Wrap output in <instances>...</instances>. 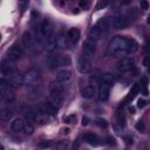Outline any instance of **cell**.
Instances as JSON below:
<instances>
[{"label": "cell", "mask_w": 150, "mask_h": 150, "mask_svg": "<svg viewBox=\"0 0 150 150\" xmlns=\"http://www.w3.org/2000/svg\"><path fill=\"white\" fill-rule=\"evenodd\" d=\"M138 43L134 39H128L124 36H114L107 48V54L110 57L122 59L125 55H131L138 50Z\"/></svg>", "instance_id": "obj_1"}, {"label": "cell", "mask_w": 150, "mask_h": 150, "mask_svg": "<svg viewBox=\"0 0 150 150\" xmlns=\"http://www.w3.org/2000/svg\"><path fill=\"white\" fill-rule=\"evenodd\" d=\"M0 94L4 101L6 102H12L14 100V93H13V88L8 84V82L5 79L0 80Z\"/></svg>", "instance_id": "obj_2"}, {"label": "cell", "mask_w": 150, "mask_h": 150, "mask_svg": "<svg viewBox=\"0 0 150 150\" xmlns=\"http://www.w3.org/2000/svg\"><path fill=\"white\" fill-rule=\"evenodd\" d=\"M48 89H49V95L64 100V87H63V83H61L59 81H53V82L49 83Z\"/></svg>", "instance_id": "obj_3"}, {"label": "cell", "mask_w": 150, "mask_h": 150, "mask_svg": "<svg viewBox=\"0 0 150 150\" xmlns=\"http://www.w3.org/2000/svg\"><path fill=\"white\" fill-rule=\"evenodd\" d=\"M117 69L121 73H128L131 71L135 68V60L131 57H123L117 62Z\"/></svg>", "instance_id": "obj_4"}, {"label": "cell", "mask_w": 150, "mask_h": 150, "mask_svg": "<svg viewBox=\"0 0 150 150\" xmlns=\"http://www.w3.org/2000/svg\"><path fill=\"white\" fill-rule=\"evenodd\" d=\"M77 69L81 74H89L93 69V63L89 57L81 56L77 61Z\"/></svg>", "instance_id": "obj_5"}, {"label": "cell", "mask_w": 150, "mask_h": 150, "mask_svg": "<svg viewBox=\"0 0 150 150\" xmlns=\"http://www.w3.org/2000/svg\"><path fill=\"white\" fill-rule=\"evenodd\" d=\"M40 80V73L35 69H30L29 71L26 73L23 76V84L26 86H35V83Z\"/></svg>", "instance_id": "obj_6"}, {"label": "cell", "mask_w": 150, "mask_h": 150, "mask_svg": "<svg viewBox=\"0 0 150 150\" xmlns=\"http://www.w3.org/2000/svg\"><path fill=\"white\" fill-rule=\"evenodd\" d=\"M95 52H96V42L88 38L83 43V56L90 59L95 55Z\"/></svg>", "instance_id": "obj_7"}, {"label": "cell", "mask_w": 150, "mask_h": 150, "mask_svg": "<svg viewBox=\"0 0 150 150\" xmlns=\"http://www.w3.org/2000/svg\"><path fill=\"white\" fill-rule=\"evenodd\" d=\"M14 73H16V68H15L14 62L9 61L8 59L2 60V62H1V74H2V76H9Z\"/></svg>", "instance_id": "obj_8"}, {"label": "cell", "mask_w": 150, "mask_h": 150, "mask_svg": "<svg viewBox=\"0 0 150 150\" xmlns=\"http://www.w3.org/2000/svg\"><path fill=\"white\" fill-rule=\"evenodd\" d=\"M129 23H130L129 19H128L127 16H124V15H117V16H115V18L112 19V21H111V25H112V27H114L115 29H123V28H127V27L129 26Z\"/></svg>", "instance_id": "obj_9"}, {"label": "cell", "mask_w": 150, "mask_h": 150, "mask_svg": "<svg viewBox=\"0 0 150 150\" xmlns=\"http://www.w3.org/2000/svg\"><path fill=\"white\" fill-rule=\"evenodd\" d=\"M6 55H7V59L9 61L15 62V61H18V60L21 59V56H22V49L20 47H18V46H13V47H11L7 50V54Z\"/></svg>", "instance_id": "obj_10"}, {"label": "cell", "mask_w": 150, "mask_h": 150, "mask_svg": "<svg viewBox=\"0 0 150 150\" xmlns=\"http://www.w3.org/2000/svg\"><path fill=\"white\" fill-rule=\"evenodd\" d=\"M110 89H111V86L109 84H105L103 82L100 83V88H98V100L100 101H107L110 96Z\"/></svg>", "instance_id": "obj_11"}, {"label": "cell", "mask_w": 150, "mask_h": 150, "mask_svg": "<svg viewBox=\"0 0 150 150\" xmlns=\"http://www.w3.org/2000/svg\"><path fill=\"white\" fill-rule=\"evenodd\" d=\"M8 84L12 87V88H18L21 83H23V77H21V75H19L18 73H14L9 76H7V80Z\"/></svg>", "instance_id": "obj_12"}, {"label": "cell", "mask_w": 150, "mask_h": 150, "mask_svg": "<svg viewBox=\"0 0 150 150\" xmlns=\"http://www.w3.org/2000/svg\"><path fill=\"white\" fill-rule=\"evenodd\" d=\"M71 80V71L68 69H61L57 71L56 74V81L61 82V83H67Z\"/></svg>", "instance_id": "obj_13"}, {"label": "cell", "mask_w": 150, "mask_h": 150, "mask_svg": "<svg viewBox=\"0 0 150 150\" xmlns=\"http://www.w3.org/2000/svg\"><path fill=\"white\" fill-rule=\"evenodd\" d=\"M43 48L47 50V52H54L57 47V43H56V38L55 36H50V38H47L43 40V43H42Z\"/></svg>", "instance_id": "obj_14"}, {"label": "cell", "mask_w": 150, "mask_h": 150, "mask_svg": "<svg viewBox=\"0 0 150 150\" xmlns=\"http://www.w3.org/2000/svg\"><path fill=\"white\" fill-rule=\"evenodd\" d=\"M25 124L26 122L21 118V117H16L13 120V122L11 123V129L15 132H19V131H23V128H25Z\"/></svg>", "instance_id": "obj_15"}, {"label": "cell", "mask_w": 150, "mask_h": 150, "mask_svg": "<svg viewBox=\"0 0 150 150\" xmlns=\"http://www.w3.org/2000/svg\"><path fill=\"white\" fill-rule=\"evenodd\" d=\"M56 43H57V47L61 48V49L68 48V47L71 45V42L69 41L68 36L64 35V34H59V35L56 36Z\"/></svg>", "instance_id": "obj_16"}, {"label": "cell", "mask_w": 150, "mask_h": 150, "mask_svg": "<svg viewBox=\"0 0 150 150\" xmlns=\"http://www.w3.org/2000/svg\"><path fill=\"white\" fill-rule=\"evenodd\" d=\"M67 36H68L69 41L71 42V45H75V43L79 42L80 36H81V33H80V30H79L77 28H70V29L68 30Z\"/></svg>", "instance_id": "obj_17"}, {"label": "cell", "mask_w": 150, "mask_h": 150, "mask_svg": "<svg viewBox=\"0 0 150 150\" xmlns=\"http://www.w3.org/2000/svg\"><path fill=\"white\" fill-rule=\"evenodd\" d=\"M83 139H84L88 144L94 145V146H97V145L101 143V142H100V138H98L95 134H93V132H87V134H84Z\"/></svg>", "instance_id": "obj_18"}, {"label": "cell", "mask_w": 150, "mask_h": 150, "mask_svg": "<svg viewBox=\"0 0 150 150\" xmlns=\"http://www.w3.org/2000/svg\"><path fill=\"white\" fill-rule=\"evenodd\" d=\"M46 103L50 104L52 107H54L55 109H57V110H59V109L62 107L63 100H62V98H59V97H55V96L49 95V96L47 97V100H46Z\"/></svg>", "instance_id": "obj_19"}, {"label": "cell", "mask_w": 150, "mask_h": 150, "mask_svg": "<svg viewBox=\"0 0 150 150\" xmlns=\"http://www.w3.org/2000/svg\"><path fill=\"white\" fill-rule=\"evenodd\" d=\"M46 64L49 69H56L57 67H60L59 64V56L57 55H49L46 59Z\"/></svg>", "instance_id": "obj_20"}, {"label": "cell", "mask_w": 150, "mask_h": 150, "mask_svg": "<svg viewBox=\"0 0 150 150\" xmlns=\"http://www.w3.org/2000/svg\"><path fill=\"white\" fill-rule=\"evenodd\" d=\"M81 95H82V97L86 98V100L93 98L94 95H95V88H94V86H86V87L81 90Z\"/></svg>", "instance_id": "obj_21"}, {"label": "cell", "mask_w": 150, "mask_h": 150, "mask_svg": "<svg viewBox=\"0 0 150 150\" xmlns=\"http://www.w3.org/2000/svg\"><path fill=\"white\" fill-rule=\"evenodd\" d=\"M102 35H103V33L96 27V26H94L91 29H90V32H89V39H91L93 41H98L101 38H102Z\"/></svg>", "instance_id": "obj_22"}, {"label": "cell", "mask_w": 150, "mask_h": 150, "mask_svg": "<svg viewBox=\"0 0 150 150\" xmlns=\"http://www.w3.org/2000/svg\"><path fill=\"white\" fill-rule=\"evenodd\" d=\"M69 141L68 139H62V141H59L56 143H54V145L52 146L53 150H67L69 148Z\"/></svg>", "instance_id": "obj_23"}, {"label": "cell", "mask_w": 150, "mask_h": 150, "mask_svg": "<svg viewBox=\"0 0 150 150\" xmlns=\"http://www.w3.org/2000/svg\"><path fill=\"white\" fill-rule=\"evenodd\" d=\"M138 93H139V86H138V83H135V84L132 86L131 90L129 91V94L127 95V97H125V102H130V101H132V100L135 98V96H136Z\"/></svg>", "instance_id": "obj_24"}, {"label": "cell", "mask_w": 150, "mask_h": 150, "mask_svg": "<svg viewBox=\"0 0 150 150\" xmlns=\"http://www.w3.org/2000/svg\"><path fill=\"white\" fill-rule=\"evenodd\" d=\"M22 42L26 47H32L33 43H34V38L32 35V33L29 32H26L23 35H22Z\"/></svg>", "instance_id": "obj_25"}, {"label": "cell", "mask_w": 150, "mask_h": 150, "mask_svg": "<svg viewBox=\"0 0 150 150\" xmlns=\"http://www.w3.org/2000/svg\"><path fill=\"white\" fill-rule=\"evenodd\" d=\"M95 26H96L102 33H105V32L109 29V22H108V19H100Z\"/></svg>", "instance_id": "obj_26"}, {"label": "cell", "mask_w": 150, "mask_h": 150, "mask_svg": "<svg viewBox=\"0 0 150 150\" xmlns=\"http://www.w3.org/2000/svg\"><path fill=\"white\" fill-rule=\"evenodd\" d=\"M59 64L60 67H68L71 64V59L69 55H59Z\"/></svg>", "instance_id": "obj_27"}, {"label": "cell", "mask_w": 150, "mask_h": 150, "mask_svg": "<svg viewBox=\"0 0 150 150\" xmlns=\"http://www.w3.org/2000/svg\"><path fill=\"white\" fill-rule=\"evenodd\" d=\"M12 116H13V110L9 109V108H4V109L0 111V118L4 120V121L11 120Z\"/></svg>", "instance_id": "obj_28"}, {"label": "cell", "mask_w": 150, "mask_h": 150, "mask_svg": "<svg viewBox=\"0 0 150 150\" xmlns=\"http://www.w3.org/2000/svg\"><path fill=\"white\" fill-rule=\"evenodd\" d=\"M26 118L28 120V122H38L39 118V112L35 110H28L26 111Z\"/></svg>", "instance_id": "obj_29"}, {"label": "cell", "mask_w": 150, "mask_h": 150, "mask_svg": "<svg viewBox=\"0 0 150 150\" xmlns=\"http://www.w3.org/2000/svg\"><path fill=\"white\" fill-rule=\"evenodd\" d=\"M101 82H103V83L109 84V86H111V87H112V84H114V77H112V75H111V74L105 73V74H103V75H102V77H101Z\"/></svg>", "instance_id": "obj_30"}, {"label": "cell", "mask_w": 150, "mask_h": 150, "mask_svg": "<svg viewBox=\"0 0 150 150\" xmlns=\"http://www.w3.org/2000/svg\"><path fill=\"white\" fill-rule=\"evenodd\" d=\"M34 125L30 123V122H26V124H25V128H23V131H25V134H27V135H32L33 132H34Z\"/></svg>", "instance_id": "obj_31"}, {"label": "cell", "mask_w": 150, "mask_h": 150, "mask_svg": "<svg viewBox=\"0 0 150 150\" xmlns=\"http://www.w3.org/2000/svg\"><path fill=\"white\" fill-rule=\"evenodd\" d=\"M95 123H96V125L97 127H100V128H107L108 127V122H107V120H104V118H102V117H98V118H96V121H95Z\"/></svg>", "instance_id": "obj_32"}, {"label": "cell", "mask_w": 150, "mask_h": 150, "mask_svg": "<svg viewBox=\"0 0 150 150\" xmlns=\"http://www.w3.org/2000/svg\"><path fill=\"white\" fill-rule=\"evenodd\" d=\"M48 122H49V117H48L47 114H46V115H40V114H39V118H38V123H39V124L43 125V124H47Z\"/></svg>", "instance_id": "obj_33"}, {"label": "cell", "mask_w": 150, "mask_h": 150, "mask_svg": "<svg viewBox=\"0 0 150 150\" xmlns=\"http://www.w3.org/2000/svg\"><path fill=\"white\" fill-rule=\"evenodd\" d=\"M45 108H46V111H47V114H48V115H56L57 109H55V108H54V107H52L50 104L45 103Z\"/></svg>", "instance_id": "obj_34"}, {"label": "cell", "mask_w": 150, "mask_h": 150, "mask_svg": "<svg viewBox=\"0 0 150 150\" xmlns=\"http://www.w3.org/2000/svg\"><path fill=\"white\" fill-rule=\"evenodd\" d=\"M40 148H52L53 145H54V143L52 142V141H41V142H39V144H38Z\"/></svg>", "instance_id": "obj_35"}, {"label": "cell", "mask_w": 150, "mask_h": 150, "mask_svg": "<svg viewBox=\"0 0 150 150\" xmlns=\"http://www.w3.org/2000/svg\"><path fill=\"white\" fill-rule=\"evenodd\" d=\"M117 120H118V124L120 125H122V127L125 125V117H124L123 112H121V111L117 112Z\"/></svg>", "instance_id": "obj_36"}, {"label": "cell", "mask_w": 150, "mask_h": 150, "mask_svg": "<svg viewBox=\"0 0 150 150\" xmlns=\"http://www.w3.org/2000/svg\"><path fill=\"white\" fill-rule=\"evenodd\" d=\"M108 5H109V1H103V0H101V1H98V2H97V5H96L95 9H97V11L103 9V8H105Z\"/></svg>", "instance_id": "obj_37"}, {"label": "cell", "mask_w": 150, "mask_h": 150, "mask_svg": "<svg viewBox=\"0 0 150 150\" xmlns=\"http://www.w3.org/2000/svg\"><path fill=\"white\" fill-rule=\"evenodd\" d=\"M79 5H80V7H81L82 9H89V7H90V1H88V0H81V1L79 2Z\"/></svg>", "instance_id": "obj_38"}, {"label": "cell", "mask_w": 150, "mask_h": 150, "mask_svg": "<svg viewBox=\"0 0 150 150\" xmlns=\"http://www.w3.org/2000/svg\"><path fill=\"white\" fill-rule=\"evenodd\" d=\"M135 128H136V130H137V131H141V132H143V131L145 130V124H144L143 122H141V121H139V122H137V123H136Z\"/></svg>", "instance_id": "obj_39"}, {"label": "cell", "mask_w": 150, "mask_h": 150, "mask_svg": "<svg viewBox=\"0 0 150 150\" xmlns=\"http://www.w3.org/2000/svg\"><path fill=\"white\" fill-rule=\"evenodd\" d=\"M75 118H76L75 114H71V115H68V116L64 117V122H66V123H73V122L75 121Z\"/></svg>", "instance_id": "obj_40"}, {"label": "cell", "mask_w": 150, "mask_h": 150, "mask_svg": "<svg viewBox=\"0 0 150 150\" xmlns=\"http://www.w3.org/2000/svg\"><path fill=\"white\" fill-rule=\"evenodd\" d=\"M139 6H141V9H143V11L149 9V2H148L146 0H142V1L139 2Z\"/></svg>", "instance_id": "obj_41"}, {"label": "cell", "mask_w": 150, "mask_h": 150, "mask_svg": "<svg viewBox=\"0 0 150 150\" xmlns=\"http://www.w3.org/2000/svg\"><path fill=\"white\" fill-rule=\"evenodd\" d=\"M112 128H114V130H115L116 134H122V130H123L124 127H122V125H120V124L117 123V124H114Z\"/></svg>", "instance_id": "obj_42"}, {"label": "cell", "mask_w": 150, "mask_h": 150, "mask_svg": "<svg viewBox=\"0 0 150 150\" xmlns=\"http://www.w3.org/2000/svg\"><path fill=\"white\" fill-rule=\"evenodd\" d=\"M105 143H107V144H109V145H115V144H116L115 138H114V137H111V136H109V137H107V138H105Z\"/></svg>", "instance_id": "obj_43"}, {"label": "cell", "mask_w": 150, "mask_h": 150, "mask_svg": "<svg viewBox=\"0 0 150 150\" xmlns=\"http://www.w3.org/2000/svg\"><path fill=\"white\" fill-rule=\"evenodd\" d=\"M144 49H145V52L146 53H150V38H148V39H145V45H144Z\"/></svg>", "instance_id": "obj_44"}, {"label": "cell", "mask_w": 150, "mask_h": 150, "mask_svg": "<svg viewBox=\"0 0 150 150\" xmlns=\"http://www.w3.org/2000/svg\"><path fill=\"white\" fill-rule=\"evenodd\" d=\"M89 121H90V120H89L88 116H83V117H82V125H83V127H87V125L89 124Z\"/></svg>", "instance_id": "obj_45"}, {"label": "cell", "mask_w": 150, "mask_h": 150, "mask_svg": "<svg viewBox=\"0 0 150 150\" xmlns=\"http://www.w3.org/2000/svg\"><path fill=\"white\" fill-rule=\"evenodd\" d=\"M145 105V101L143 98H138L137 101V108H143Z\"/></svg>", "instance_id": "obj_46"}, {"label": "cell", "mask_w": 150, "mask_h": 150, "mask_svg": "<svg viewBox=\"0 0 150 150\" xmlns=\"http://www.w3.org/2000/svg\"><path fill=\"white\" fill-rule=\"evenodd\" d=\"M124 141H125V143H127L128 145H131V144L134 143V141H132V138H131L130 136H125V137H124Z\"/></svg>", "instance_id": "obj_47"}, {"label": "cell", "mask_w": 150, "mask_h": 150, "mask_svg": "<svg viewBox=\"0 0 150 150\" xmlns=\"http://www.w3.org/2000/svg\"><path fill=\"white\" fill-rule=\"evenodd\" d=\"M128 110H129L130 114H135V108H134V107H129Z\"/></svg>", "instance_id": "obj_48"}, {"label": "cell", "mask_w": 150, "mask_h": 150, "mask_svg": "<svg viewBox=\"0 0 150 150\" xmlns=\"http://www.w3.org/2000/svg\"><path fill=\"white\" fill-rule=\"evenodd\" d=\"M62 131H63V134H68V132H69V129H68V128H64Z\"/></svg>", "instance_id": "obj_49"}, {"label": "cell", "mask_w": 150, "mask_h": 150, "mask_svg": "<svg viewBox=\"0 0 150 150\" xmlns=\"http://www.w3.org/2000/svg\"><path fill=\"white\" fill-rule=\"evenodd\" d=\"M146 22H148V25H150V15H149L148 19H146Z\"/></svg>", "instance_id": "obj_50"}, {"label": "cell", "mask_w": 150, "mask_h": 150, "mask_svg": "<svg viewBox=\"0 0 150 150\" xmlns=\"http://www.w3.org/2000/svg\"><path fill=\"white\" fill-rule=\"evenodd\" d=\"M0 150H5V148H4V145H2V144L0 145Z\"/></svg>", "instance_id": "obj_51"}, {"label": "cell", "mask_w": 150, "mask_h": 150, "mask_svg": "<svg viewBox=\"0 0 150 150\" xmlns=\"http://www.w3.org/2000/svg\"><path fill=\"white\" fill-rule=\"evenodd\" d=\"M149 73H150V64H149Z\"/></svg>", "instance_id": "obj_52"}]
</instances>
